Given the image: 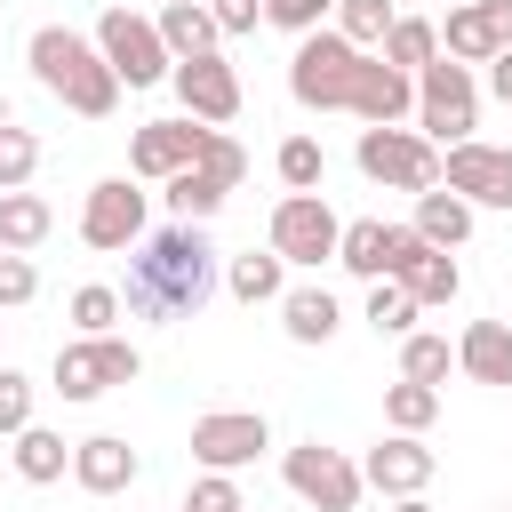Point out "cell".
Listing matches in <instances>:
<instances>
[{"instance_id":"6da1fadb","label":"cell","mask_w":512,"mask_h":512,"mask_svg":"<svg viewBox=\"0 0 512 512\" xmlns=\"http://www.w3.org/2000/svg\"><path fill=\"white\" fill-rule=\"evenodd\" d=\"M288 96L304 112H360L368 128H384V120H408L416 112V72H400L376 48H352L336 24H320L288 56Z\"/></svg>"},{"instance_id":"7a4b0ae2","label":"cell","mask_w":512,"mask_h":512,"mask_svg":"<svg viewBox=\"0 0 512 512\" xmlns=\"http://www.w3.org/2000/svg\"><path fill=\"white\" fill-rule=\"evenodd\" d=\"M216 296V248H208V232L200 224H160V232H144L136 248H128V280H120V304L136 312V320H160V328H176V320H192L200 304Z\"/></svg>"},{"instance_id":"3957f363","label":"cell","mask_w":512,"mask_h":512,"mask_svg":"<svg viewBox=\"0 0 512 512\" xmlns=\"http://www.w3.org/2000/svg\"><path fill=\"white\" fill-rule=\"evenodd\" d=\"M24 64H32V80H40L64 112H80V120H112V112H120V72L104 64V48H96L88 32L40 24V32L24 40Z\"/></svg>"},{"instance_id":"277c9868","label":"cell","mask_w":512,"mask_h":512,"mask_svg":"<svg viewBox=\"0 0 512 512\" xmlns=\"http://www.w3.org/2000/svg\"><path fill=\"white\" fill-rule=\"evenodd\" d=\"M416 128L448 152V144H464L472 128H480V80H472V64H456V56H432L424 72H416Z\"/></svg>"},{"instance_id":"5b68a950","label":"cell","mask_w":512,"mask_h":512,"mask_svg":"<svg viewBox=\"0 0 512 512\" xmlns=\"http://www.w3.org/2000/svg\"><path fill=\"white\" fill-rule=\"evenodd\" d=\"M352 160H360L368 184H392V192H432V184H440V144H432L424 128H400V120L360 128Z\"/></svg>"},{"instance_id":"8992f818","label":"cell","mask_w":512,"mask_h":512,"mask_svg":"<svg viewBox=\"0 0 512 512\" xmlns=\"http://www.w3.org/2000/svg\"><path fill=\"white\" fill-rule=\"evenodd\" d=\"M96 48H104V64L120 72V88H160V80L176 72L160 24L136 16V8H104V16H96Z\"/></svg>"},{"instance_id":"52a82bcc","label":"cell","mask_w":512,"mask_h":512,"mask_svg":"<svg viewBox=\"0 0 512 512\" xmlns=\"http://www.w3.org/2000/svg\"><path fill=\"white\" fill-rule=\"evenodd\" d=\"M136 368H144V352L128 336H72V344H56V392L72 408L104 400L112 384H136Z\"/></svg>"},{"instance_id":"ba28073f","label":"cell","mask_w":512,"mask_h":512,"mask_svg":"<svg viewBox=\"0 0 512 512\" xmlns=\"http://www.w3.org/2000/svg\"><path fill=\"white\" fill-rule=\"evenodd\" d=\"M280 480H288L312 512H352V504H360V488H368V472H360L344 448H320V440L280 448Z\"/></svg>"},{"instance_id":"9c48e42d","label":"cell","mask_w":512,"mask_h":512,"mask_svg":"<svg viewBox=\"0 0 512 512\" xmlns=\"http://www.w3.org/2000/svg\"><path fill=\"white\" fill-rule=\"evenodd\" d=\"M208 144H216V128L208 120H144L136 136H128V176L136 184H168L176 168H192V160H208Z\"/></svg>"},{"instance_id":"30bf717a","label":"cell","mask_w":512,"mask_h":512,"mask_svg":"<svg viewBox=\"0 0 512 512\" xmlns=\"http://www.w3.org/2000/svg\"><path fill=\"white\" fill-rule=\"evenodd\" d=\"M264 448H272V424L256 408H208V416H192V464L200 472H240Z\"/></svg>"},{"instance_id":"8fae6325","label":"cell","mask_w":512,"mask_h":512,"mask_svg":"<svg viewBox=\"0 0 512 512\" xmlns=\"http://www.w3.org/2000/svg\"><path fill=\"white\" fill-rule=\"evenodd\" d=\"M384 280H400V288H408L424 312L464 296V272H456V256H448V248H432L416 224H392V272H384Z\"/></svg>"},{"instance_id":"7c38bea8","label":"cell","mask_w":512,"mask_h":512,"mask_svg":"<svg viewBox=\"0 0 512 512\" xmlns=\"http://www.w3.org/2000/svg\"><path fill=\"white\" fill-rule=\"evenodd\" d=\"M80 240H88L96 256L136 248V240H144V184H136V176H104V184L88 192V208H80Z\"/></svg>"},{"instance_id":"4fadbf2b","label":"cell","mask_w":512,"mask_h":512,"mask_svg":"<svg viewBox=\"0 0 512 512\" xmlns=\"http://www.w3.org/2000/svg\"><path fill=\"white\" fill-rule=\"evenodd\" d=\"M336 240H344V216H336L320 192H288V200L272 208V248H280L288 264H328Z\"/></svg>"},{"instance_id":"5bb4252c","label":"cell","mask_w":512,"mask_h":512,"mask_svg":"<svg viewBox=\"0 0 512 512\" xmlns=\"http://www.w3.org/2000/svg\"><path fill=\"white\" fill-rule=\"evenodd\" d=\"M440 184L464 192L472 208H512V144H480V136L448 144L440 152Z\"/></svg>"},{"instance_id":"9a60e30c","label":"cell","mask_w":512,"mask_h":512,"mask_svg":"<svg viewBox=\"0 0 512 512\" xmlns=\"http://www.w3.org/2000/svg\"><path fill=\"white\" fill-rule=\"evenodd\" d=\"M176 96H184V112L192 120H208V128H224V120H240V72L208 48V56H176Z\"/></svg>"},{"instance_id":"2e32d148","label":"cell","mask_w":512,"mask_h":512,"mask_svg":"<svg viewBox=\"0 0 512 512\" xmlns=\"http://www.w3.org/2000/svg\"><path fill=\"white\" fill-rule=\"evenodd\" d=\"M432 464H440V456L424 448V432H392V440H376V448H368V464H360V472H368V488H376V496H424V488H432Z\"/></svg>"},{"instance_id":"e0dca14e","label":"cell","mask_w":512,"mask_h":512,"mask_svg":"<svg viewBox=\"0 0 512 512\" xmlns=\"http://www.w3.org/2000/svg\"><path fill=\"white\" fill-rule=\"evenodd\" d=\"M72 480H80L88 496H120V488L144 480V456H136L120 432H88V440H72Z\"/></svg>"},{"instance_id":"ac0fdd59","label":"cell","mask_w":512,"mask_h":512,"mask_svg":"<svg viewBox=\"0 0 512 512\" xmlns=\"http://www.w3.org/2000/svg\"><path fill=\"white\" fill-rule=\"evenodd\" d=\"M496 48H512V40L496 32L488 0H456V8H448V24H440V56H456V64H488Z\"/></svg>"},{"instance_id":"d6986e66","label":"cell","mask_w":512,"mask_h":512,"mask_svg":"<svg viewBox=\"0 0 512 512\" xmlns=\"http://www.w3.org/2000/svg\"><path fill=\"white\" fill-rule=\"evenodd\" d=\"M456 368L472 384H512V320H472L456 336Z\"/></svg>"},{"instance_id":"ffe728a7","label":"cell","mask_w":512,"mask_h":512,"mask_svg":"<svg viewBox=\"0 0 512 512\" xmlns=\"http://www.w3.org/2000/svg\"><path fill=\"white\" fill-rule=\"evenodd\" d=\"M472 200L464 192H448V184H432V192H416V232L432 240V248H464L472 240Z\"/></svg>"},{"instance_id":"44dd1931","label":"cell","mask_w":512,"mask_h":512,"mask_svg":"<svg viewBox=\"0 0 512 512\" xmlns=\"http://www.w3.org/2000/svg\"><path fill=\"white\" fill-rule=\"evenodd\" d=\"M280 328H288V344H328L344 328V312H336L328 288H288L280 296Z\"/></svg>"},{"instance_id":"7402d4cb","label":"cell","mask_w":512,"mask_h":512,"mask_svg":"<svg viewBox=\"0 0 512 512\" xmlns=\"http://www.w3.org/2000/svg\"><path fill=\"white\" fill-rule=\"evenodd\" d=\"M8 456H16V480H32V488H48V480H64V472H72V440H64V432H48V424H24Z\"/></svg>"},{"instance_id":"603a6c76","label":"cell","mask_w":512,"mask_h":512,"mask_svg":"<svg viewBox=\"0 0 512 512\" xmlns=\"http://www.w3.org/2000/svg\"><path fill=\"white\" fill-rule=\"evenodd\" d=\"M336 264H344V272H360V280H384V272H392V224H384V216H360V224H344V240H336Z\"/></svg>"},{"instance_id":"cb8c5ba5","label":"cell","mask_w":512,"mask_h":512,"mask_svg":"<svg viewBox=\"0 0 512 512\" xmlns=\"http://www.w3.org/2000/svg\"><path fill=\"white\" fill-rule=\"evenodd\" d=\"M224 288H232L240 304H280V296H288V256H280V248H264V256L248 248V256H232Z\"/></svg>"},{"instance_id":"d4e9b609","label":"cell","mask_w":512,"mask_h":512,"mask_svg":"<svg viewBox=\"0 0 512 512\" xmlns=\"http://www.w3.org/2000/svg\"><path fill=\"white\" fill-rule=\"evenodd\" d=\"M48 232H56V208H48L40 192H0V248L32 256V248H40Z\"/></svg>"},{"instance_id":"484cf974","label":"cell","mask_w":512,"mask_h":512,"mask_svg":"<svg viewBox=\"0 0 512 512\" xmlns=\"http://www.w3.org/2000/svg\"><path fill=\"white\" fill-rule=\"evenodd\" d=\"M152 24H160V40H168V56H208V48L224 40V24L208 16V0H184V8H160Z\"/></svg>"},{"instance_id":"4316f807","label":"cell","mask_w":512,"mask_h":512,"mask_svg":"<svg viewBox=\"0 0 512 512\" xmlns=\"http://www.w3.org/2000/svg\"><path fill=\"white\" fill-rule=\"evenodd\" d=\"M224 192H232V184H224L208 160H192V168H176V176H168V208H176L184 224H208V216L224 208Z\"/></svg>"},{"instance_id":"83f0119b","label":"cell","mask_w":512,"mask_h":512,"mask_svg":"<svg viewBox=\"0 0 512 512\" xmlns=\"http://www.w3.org/2000/svg\"><path fill=\"white\" fill-rule=\"evenodd\" d=\"M376 56L400 64V72H424V64L440 56V24H432V16H392V32H384Z\"/></svg>"},{"instance_id":"f1b7e54d","label":"cell","mask_w":512,"mask_h":512,"mask_svg":"<svg viewBox=\"0 0 512 512\" xmlns=\"http://www.w3.org/2000/svg\"><path fill=\"white\" fill-rule=\"evenodd\" d=\"M448 368H456V344H448V336H424V328L400 336V376H416V384H448Z\"/></svg>"},{"instance_id":"f546056e","label":"cell","mask_w":512,"mask_h":512,"mask_svg":"<svg viewBox=\"0 0 512 512\" xmlns=\"http://www.w3.org/2000/svg\"><path fill=\"white\" fill-rule=\"evenodd\" d=\"M440 416V384H416V376H400L392 392H384V424L392 432H424Z\"/></svg>"},{"instance_id":"4dcf8cb0","label":"cell","mask_w":512,"mask_h":512,"mask_svg":"<svg viewBox=\"0 0 512 512\" xmlns=\"http://www.w3.org/2000/svg\"><path fill=\"white\" fill-rule=\"evenodd\" d=\"M392 16H400V0H336V32H344L352 48H384Z\"/></svg>"},{"instance_id":"1f68e13d","label":"cell","mask_w":512,"mask_h":512,"mask_svg":"<svg viewBox=\"0 0 512 512\" xmlns=\"http://www.w3.org/2000/svg\"><path fill=\"white\" fill-rule=\"evenodd\" d=\"M272 168H280V184H288V192H320L328 152H320V136H288V144L272 152Z\"/></svg>"},{"instance_id":"d6a6232c","label":"cell","mask_w":512,"mask_h":512,"mask_svg":"<svg viewBox=\"0 0 512 512\" xmlns=\"http://www.w3.org/2000/svg\"><path fill=\"white\" fill-rule=\"evenodd\" d=\"M416 312H424V304H416L400 280H368V328H376V336H408Z\"/></svg>"},{"instance_id":"836d02e7","label":"cell","mask_w":512,"mask_h":512,"mask_svg":"<svg viewBox=\"0 0 512 512\" xmlns=\"http://www.w3.org/2000/svg\"><path fill=\"white\" fill-rule=\"evenodd\" d=\"M64 312H72V328H80V336H112V320H120L128 304H120V288L88 280V288H72V304H64Z\"/></svg>"},{"instance_id":"e575fe53","label":"cell","mask_w":512,"mask_h":512,"mask_svg":"<svg viewBox=\"0 0 512 512\" xmlns=\"http://www.w3.org/2000/svg\"><path fill=\"white\" fill-rule=\"evenodd\" d=\"M32 168H40V136L16 128V120H0V192H24Z\"/></svg>"},{"instance_id":"d590c367","label":"cell","mask_w":512,"mask_h":512,"mask_svg":"<svg viewBox=\"0 0 512 512\" xmlns=\"http://www.w3.org/2000/svg\"><path fill=\"white\" fill-rule=\"evenodd\" d=\"M184 512H248V504H240V480L232 472H200L184 488Z\"/></svg>"},{"instance_id":"8d00e7d4","label":"cell","mask_w":512,"mask_h":512,"mask_svg":"<svg viewBox=\"0 0 512 512\" xmlns=\"http://www.w3.org/2000/svg\"><path fill=\"white\" fill-rule=\"evenodd\" d=\"M328 16H336V0H264V24H280V32H296V40L320 32Z\"/></svg>"},{"instance_id":"74e56055","label":"cell","mask_w":512,"mask_h":512,"mask_svg":"<svg viewBox=\"0 0 512 512\" xmlns=\"http://www.w3.org/2000/svg\"><path fill=\"white\" fill-rule=\"evenodd\" d=\"M32 296H40V272H32V256L0 248V312H16V304H32Z\"/></svg>"},{"instance_id":"f35d334b","label":"cell","mask_w":512,"mask_h":512,"mask_svg":"<svg viewBox=\"0 0 512 512\" xmlns=\"http://www.w3.org/2000/svg\"><path fill=\"white\" fill-rule=\"evenodd\" d=\"M24 424H32V376L24 368H0V432L16 440Z\"/></svg>"},{"instance_id":"ab89813d","label":"cell","mask_w":512,"mask_h":512,"mask_svg":"<svg viewBox=\"0 0 512 512\" xmlns=\"http://www.w3.org/2000/svg\"><path fill=\"white\" fill-rule=\"evenodd\" d=\"M208 16H216L224 32H256V16H264V0H208Z\"/></svg>"},{"instance_id":"60d3db41","label":"cell","mask_w":512,"mask_h":512,"mask_svg":"<svg viewBox=\"0 0 512 512\" xmlns=\"http://www.w3.org/2000/svg\"><path fill=\"white\" fill-rule=\"evenodd\" d=\"M488 88L512 104V48H496V56H488Z\"/></svg>"},{"instance_id":"b9f144b4","label":"cell","mask_w":512,"mask_h":512,"mask_svg":"<svg viewBox=\"0 0 512 512\" xmlns=\"http://www.w3.org/2000/svg\"><path fill=\"white\" fill-rule=\"evenodd\" d=\"M488 16H496V32L512 40V0H488Z\"/></svg>"},{"instance_id":"7bdbcfd3","label":"cell","mask_w":512,"mask_h":512,"mask_svg":"<svg viewBox=\"0 0 512 512\" xmlns=\"http://www.w3.org/2000/svg\"><path fill=\"white\" fill-rule=\"evenodd\" d=\"M392 512H432V504H424V496H400V504H392Z\"/></svg>"},{"instance_id":"ee69618b","label":"cell","mask_w":512,"mask_h":512,"mask_svg":"<svg viewBox=\"0 0 512 512\" xmlns=\"http://www.w3.org/2000/svg\"><path fill=\"white\" fill-rule=\"evenodd\" d=\"M160 8H184V0H160Z\"/></svg>"},{"instance_id":"f6af8a7d","label":"cell","mask_w":512,"mask_h":512,"mask_svg":"<svg viewBox=\"0 0 512 512\" xmlns=\"http://www.w3.org/2000/svg\"><path fill=\"white\" fill-rule=\"evenodd\" d=\"M400 8H408V0H400Z\"/></svg>"},{"instance_id":"bcb514c9","label":"cell","mask_w":512,"mask_h":512,"mask_svg":"<svg viewBox=\"0 0 512 512\" xmlns=\"http://www.w3.org/2000/svg\"><path fill=\"white\" fill-rule=\"evenodd\" d=\"M504 512H512V504H504Z\"/></svg>"}]
</instances>
